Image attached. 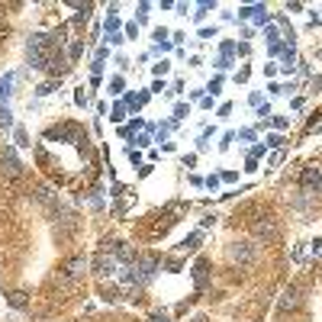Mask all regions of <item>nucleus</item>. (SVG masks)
<instances>
[{"label": "nucleus", "mask_w": 322, "mask_h": 322, "mask_svg": "<svg viewBox=\"0 0 322 322\" xmlns=\"http://www.w3.org/2000/svg\"><path fill=\"white\" fill-rule=\"evenodd\" d=\"M26 52H29V68H36V71H45L49 68V36H32L29 45H26Z\"/></svg>", "instance_id": "1"}, {"label": "nucleus", "mask_w": 322, "mask_h": 322, "mask_svg": "<svg viewBox=\"0 0 322 322\" xmlns=\"http://www.w3.org/2000/svg\"><path fill=\"white\" fill-rule=\"evenodd\" d=\"M155 39H158V45L168 42V29H161V26H158V29H155Z\"/></svg>", "instance_id": "29"}, {"label": "nucleus", "mask_w": 322, "mask_h": 322, "mask_svg": "<svg viewBox=\"0 0 322 322\" xmlns=\"http://www.w3.org/2000/svg\"><path fill=\"white\" fill-rule=\"evenodd\" d=\"M194 322H210V319H207V316H197V319H194Z\"/></svg>", "instance_id": "38"}, {"label": "nucleus", "mask_w": 322, "mask_h": 322, "mask_svg": "<svg viewBox=\"0 0 322 322\" xmlns=\"http://www.w3.org/2000/svg\"><path fill=\"white\" fill-rule=\"evenodd\" d=\"M261 10H268V6H264V3H255V6H242V10H238V16H242V19H248V16H258V13H261Z\"/></svg>", "instance_id": "14"}, {"label": "nucleus", "mask_w": 322, "mask_h": 322, "mask_svg": "<svg viewBox=\"0 0 322 322\" xmlns=\"http://www.w3.org/2000/svg\"><path fill=\"white\" fill-rule=\"evenodd\" d=\"M6 300H10V306H16V310H26V290H13Z\"/></svg>", "instance_id": "12"}, {"label": "nucleus", "mask_w": 322, "mask_h": 322, "mask_svg": "<svg viewBox=\"0 0 322 322\" xmlns=\"http://www.w3.org/2000/svg\"><path fill=\"white\" fill-rule=\"evenodd\" d=\"M52 91H55V81H45V84H42V87H39V91H36V94H39V97H49V94H52Z\"/></svg>", "instance_id": "18"}, {"label": "nucleus", "mask_w": 322, "mask_h": 322, "mask_svg": "<svg viewBox=\"0 0 322 322\" xmlns=\"http://www.w3.org/2000/svg\"><path fill=\"white\" fill-rule=\"evenodd\" d=\"M94 271H97L100 277H113V274L119 271V258H116L113 251H97V255H94Z\"/></svg>", "instance_id": "2"}, {"label": "nucleus", "mask_w": 322, "mask_h": 322, "mask_svg": "<svg viewBox=\"0 0 322 322\" xmlns=\"http://www.w3.org/2000/svg\"><path fill=\"white\" fill-rule=\"evenodd\" d=\"M238 139L242 142H255V129H238Z\"/></svg>", "instance_id": "20"}, {"label": "nucleus", "mask_w": 322, "mask_h": 322, "mask_svg": "<svg viewBox=\"0 0 322 322\" xmlns=\"http://www.w3.org/2000/svg\"><path fill=\"white\" fill-rule=\"evenodd\" d=\"M207 91H210V94H213V97H216V94L222 91V78H213V81H210V87H207Z\"/></svg>", "instance_id": "19"}, {"label": "nucleus", "mask_w": 322, "mask_h": 322, "mask_svg": "<svg viewBox=\"0 0 322 322\" xmlns=\"http://www.w3.org/2000/svg\"><path fill=\"white\" fill-rule=\"evenodd\" d=\"M274 126H277V129H287V126H290V119H287V116H274Z\"/></svg>", "instance_id": "27"}, {"label": "nucleus", "mask_w": 322, "mask_h": 322, "mask_svg": "<svg viewBox=\"0 0 322 322\" xmlns=\"http://www.w3.org/2000/svg\"><path fill=\"white\" fill-rule=\"evenodd\" d=\"M200 225H203V229H210V225H216V216H203V219H200Z\"/></svg>", "instance_id": "34"}, {"label": "nucleus", "mask_w": 322, "mask_h": 322, "mask_svg": "<svg viewBox=\"0 0 322 322\" xmlns=\"http://www.w3.org/2000/svg\"><path fill=\"white\" fill-rule=\"evenodd\" d=\"M13 132H16V145H32V142H29V135H26V129H23V126H16V129H13Z\"/></svg>", "instance_id": "16"}, {"label": "nucleus", "mask_w": 322, "mask_h": 322, "mask_svg": "<svg viewBox=\"0 0 322 322\" xmlns=\"http://www.w3.org/2000/svg\"><path fill=\"white\" fill-rule=\"evenodd\" d=\"M232 142H235V132H225V135H222V142H219V148H229Z\"/></svg>", "instance_id": "24"}, {"label": "nucleus", "mask_w": 322, "mask_h": 322, "mask_svg": "<svg viewBox=\"0 0 322 322\" xmlns=\"http://www.w3.org/2000/svg\"><path fill=\"white\" fill-rule=\"evenodd\" d=\"M184 116H187V107L177 104V107H174V119H184Z\"/></svg>", "instance_id": "30"}, {"label": "nucleus", "mask_w": 322, "mask_h": 322, "mask_svg": "<svg viewBox=\"0 0 322 322\" xmlns=\"http://www.w3.org/2000/svg\"><path fill=\"white\" fill-rule=\"evenodd\" d=\"M277 306L280 310H300V306H303V290H300V287H287L284 290V297L277 300Z\"/></svg>", "instance_id": "6"}, {"label": "nucleus", "mask_w": 322, "mask_h": 322, "mask_svg": "<svg viewBox=\"0 0 322 322\" xmlns=\"http://www.w3.org/2000/svg\"><path fill=\"white\" fill-rule=\"evenodd\" d=\"M113 29H119V19L109 16V19H107V32H113Z\"/></svg>", "instance_id": "33"}, {"label": "nucleus", "mask_w": 322, "mask_h": 322, "mask_svg": "<svg viewBox=\"0 0 322 322\" xmlns=\"http://www.w3.org/2000/svg\"><path fill=\"white\" fill-rule=\"evenodd\" d=\"M152 71H155V74H158V78H161V74H168V61H158V65H155V68H152Z\"/></svg>", "instance_id": "28"}, {"label": "nucleus", "mask_w": 322, "mask_h": 322, "mask_svg": "<svg viewBox=\"0 0 322 322\" xmlns=\"http://www.w3.org/2000/svg\"><path fill=\"white\" fill-rule=\"evenodd\" d=\"M0 129H13V113L3 104H0Z\"/></svg>", "instance_id": "13"}, {"label": "nucleus", "mask_w": 322, "mask_h": 322, "mask_svg": "<svg viewBox=\"0 0 322 322\" xmlns=\"http://www.w3.org/2000/svg\"><path fill=\"white\" fill-rule=\"evenodd\" d=\"M87 264H91V261H87V258H84V255H78V258H71V261H68V264H65V277H68V280H78V277H84V271H87Z\"/></svg>", "instance_id": "8"}, {"label": "nucleus", "mask_w": 322, "mask_h": 322, "mask_svg": "<svg viewBox=\"0 0 322 322\" xmlns=\"http://www.w3.org/2000/svg\"><path fill=\"white\" fill-rule=\"evenodd\" d=\"M255 245L251 242H235V245H229V258L232 261H238V264H251L255 261Z\"/></svg>", "instance_id": "3"}, {"label": "nucleus", "mask_w": 322, "mask_h": 322, "mask_svg": "<svg viewBox=\"0 0 322 322\" xmlns=\"http://www.w3.org/2000/svg\"><path fill=\"white\" fill-rule=\"evenodd\" d=\"M303 190L306 194H313V190H322V168H316V164H310V168H303Z\"/></svg>", "instance_id": "7"}, {"label": "nucleus", "mask_w": 322, "mask_h": 322, "mask_svg": "<svg viewBox=\"0 0 322 322\" xmlns=\"http://www.w3.org/2000/svg\"><path fill=\"white\" fill-rule=\"evenodd\" d=\"M280 161H284V152H280V148H277V152H274V155H271V161H268V164H271V168H277V164H280Z\"/></svg>", "instance_id": "26"}, {"label": "nucleus", "mask_w": 322, "mask_h": 322, "mask_svg": "<svg viewBox=\"0 0 322 322\" xmlns=\"http://www.w3.org/2000/svg\"><path fill=\"white\" fill-rule=\"evenodd\" d=\"M13 81H16V74H13V71H6L3 78H0V104H3V100H10V94H13Z\"/></svg>", "instance_id": "9"}, {"label": "nucleus", "mask_w": 322, "mask_h": 322, "mask_svg": "<svg viewBox=\"0 0 322 322\" xmlns=\"http://www.w3.org/2000/svg\"><path fill=\"white\" fill-rule=\"evenodd\" d=\"M219 181H222V177H216V174H213V177H207V181H203V184H207L210 190H216V187H219Z\"/></svg>", "instance_id": "31"}, {"label": "nucleus", "mask_w": 322, "mask_h": 322, "mask_svg": "<svg viewBox=\"0 0 322 322\" xmlns=\"http://www.w3.org/2000/svg\"><path fill=\"white\" fill-rule=\"evenodd\" d=\"M139 126H142L139 119H135V122H129V126H122V129H119V135H122V139H129V135H132V132H135V129H139Z\"/></svg>", "instance_id": "17"}, {"label": "nucleus", "mask_w": 322, "mask_h": 322, "mask_svg": "<svg viewBox=\"0 0 322 322\" xmlns=\"http://www.w3.org/2000/svg\"><path fill=\"white\" fill-rule=\"evenodd\" d=\"M251 229H255V235L258 238H264V242H277V235H280V229H277V222H274L271 216H264V219H258L255 225H251Z\"/></svg>", "instance_id": "4"}, {"label": "nucleus", "mask_w": 322, "mask_h": 322, "mask_svg": "<svg viewBox=\"0 0 322 322\" xmlns=\"http://www.w3.org/2000/svg\"><path fill=\"white\" fill-rule=\"evenodd\" d=\"M200 242H203V235H200V232H194V235H187L181 242V251H197V248H200Z\"/></svg>", "instance_id": "11"}, {"label": "nucleus", "mask_w": 322, "mask_h": 322, "mask_svg": "<svg viewBox=\"0 0 322 322\" xmlns=\"http://www.w3.org/2000/svg\"><path fill=\"white\" fill-rule=\"evenodd\" d=\"M109 87H113V94H119L122 91V78H113V84H109Z\"/></svg>", "instance_id": "36"}, {"label": "nucleus", "mask_w": 322, "mask_h": 322, "mask_svg": "<svg viewBox=\"0 0 322 322\" xmlns=\"http://www.w3.org/2000/svg\"><path fill=\"white\" fill-rule=\"evenodd\" d=\"M122 113H126V107H122V104H116V107H113V116H109V119H113V122H119V119H122Z\"/></svg>", "instance_id": "22"}, {"label": "nucleus", "mask_w": 322, "mask_h": 322, "mask_svg": "<svg viewBox=\"0 0 322 322\" xmlns=\"http://www.w3.org/2000/svg\"><path fill=\"white\" fill-rule=\"evenodd\" d=\"M0 174H6V177H19V174H23V164H19V158H16L13 148H6L3 158H0Z\"/></svg>", "instance_id": "5"}, {"label": "nucleus", "mask_w": 322, "mask_h": 322, "mask_svg": "<svg viewBox=\"0 0 322 322\" xmlns=\"http://www.w3.org/2000/svg\"><path fill=\"white\" fill-rule=\"evenodd\" d=\"M81 49H84V45H81V42H71V49H68V55H71V61H78Z\"/></svg>", "instance_id": "23"}, {"label": "nucleus", "mask_w": 322, "mask_h": 322, "mask_svg": "<svg viewBox=\"0 0 322 322\" xmlns=\"http://www.w3.org/2000/svg\"><path fill=\"white\" fill-rule=\"evenodd\" d=\"M313 255H316V258L322 255V242H319V238H316V242H313Z\"/></svg>", "instance_id": "37"}, {"label": "nucleus", "mask_w": 322, "mask_h": 322, "mask_svg": "<svg viewBox=\"0 0 322 322\" xmlns=\"http://www.w3.org/2000/svg\"><path fill=\"white\" fill-rule=\"evenodd\" d=\"M216 68H219V71H225V68H232V55H222V58L216 61Z\"/></svg>", "instance_id": "21"}, {"label": "nucleus", "mask_w": 322, "mask_h": 322, "mask_svg": "<svg viewBox=\"0 0 322 322\" xmlns=\"http://www.w3.org/2000/svg\"><path fill=\"white\" fill-rule=\"evenodd\" d=\"M207 271H210V261H207V258H200V261H197V268H194V280H197V287L207 284Z\"/></svg>", "instance_id": "10"}, {"label": "nucleus", "mask_w": 322, "mask_h": 322, "mask_svg": "<svg viewBox=\"0 0 322 322\" xmlns=\"http://www.w3.org/2000/svg\"><path fill=\"white\" fill-rule=\"evenodd\" d=\"M129 161H132V164H139V161H142V155L135 152V148H129Z\"/></svg>", "instance_id": "35"}, {"label": "nucleus", "mask_w": 322, "mask_h": 322, "mask_svg": "<svg viewBox=\"0 0 322 322\" xmlns=\"http://www.w3.org/2000/svg\"><path fill=\"white\" fill-rule=\"evenodd\" d=\"M264 142H268L271 148H280V145H284V135H271V139H264Z\"/></svg>", "instance_id": "25"}, {"label": "nucleus", "mask_w": 322, "mask_h": 322, "mask_svg": "<svg viewBox=\"0 0 322 322\" xmlns=\"http://www.w3.org/2000/svg\"><path fill=\"white\" fill-rule=\"evenodd\" d=\"M213 6H216V3H213V0H203V3H200V6H197V13H194V16H197V19H203V16H207V13H210V10H213Z\"/></svg>", "instance_id": "15"}, {"label": "nucleus", "mask_w": 322, "mask_h": 322, "mask_svg": "<svg viewBox=\"0 0 322 322\" xmlns=\"http://www.w3.org/2000/svg\"><path fill=\"white\" fill-rule=\"evenodd\" d=\"M258 116H261V122H264V119L271 116V107H268V104H261V107H258Z\"/></svg>", "instance_id": "32"}]
</instances>
